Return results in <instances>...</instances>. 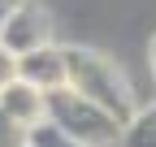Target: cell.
<instances>
[{
    "instance_id": "cell-8",
    "label": "cell",
    "mask_w": 156,
    "mask_h": 147,
    "mask_svg": "<svg viewBox=\"0 0 156 147\" xmlns=\"http://www.w3.org/2000/svg\"><path fill=\"white\" fill-rule=\"evenodd\" d=\"M13 82H17V56L0 43V91H9Z\"/></svg>"
},
{
    "instance_id": "cell-1",
    "label": "cell",
    "mask_w": 156,
    "mask_h": 147,
    "mask_svg": "<svg viewBox=\"0 0 156 147\" xmlns=\"http://www.w3.org/2000/svg\"><path fill=\"white\" fill-rule=\"evenodd\" d=\"M65 65H69V91H78V95L91 100L95 108H104V113L117 117L122 125L139 113L126 74L108 56H100V52H91V48H65Z\"/></svg>"
},
{
    "instance_id": "cell-3",
    "label": "cell",
    "mask_w": 156,
    "mask_h": 147,
    "mask_svg": "<svg viewBox=\"0 0 156 147\" xmlns=\"http://www.w3.org/2000/svg\"><path fill=\"white\" fill-rule=\"evenodd\" d=\"M0 43H5L17 61L30 56V52L48 48L52 43V17L44 5H35V0H17V9L9 13L5 30H0Z\"/></svg>"
},
{
    "instance_id": "cell-9",
    "label": "cell",
    "mask_w": 156,
    "mask_h": 147,
    "mask_svg": "<svg viewBox=\"0 0 156 147\" xmlns=\"http://www.w3.org/2000/svg\"><path fill=\"white\" fill-rule=\"evenodd\" d=\"M0 147H26V130L13 125L5 113H0Z\"/></svg>"
},
{
    "instance_id": "cell-11",
    "label": "cell",
    "mask_w": 156,
    "mask_h": 147,
    "mask_svg": "<svg viewBox=\"0 0 156 147\" xmlns=\"http://www.w3.org/2000/svg\"><path fill=\"white\" fill-rule=\"evenodd\" d=\"M147 61H152V78H156V39H152V48H147Z\"/></svg>"
},
{
    "instance_id": "cell-7",
    "label": "cell",
    "mask_w": 156,
    "mask_h": 147,
    "mask_svg": "<svg viewBox=\"0 0 156 147\" xmlns=\"http://www.w3.org/2000/svg\"><path fill=\"white\" fill-rule=\"evenodd\" d=\"M26 147H78L69 134H61L52 121H39L35 130H26Z\"/></svg>"
},
{
    "instance_id": "cell-10",
    "label": "cell",
    "mask_w": 156,
    "mask_h": 147,
    "mask_svg": "<svg viewBox=\"0 0 156 147\" xmlns=\"http://www.w3.org/2000/svg\"><path fill=\"white\" fill-rule=\"evenodd\" d=\"M13 9H17V0H0V30H5V22H9Z\"/></svg>"
},
{
    "instance_id": "cell-4",
    "label": "cell",
    "mask_w": 156,
    "mask_h": 147,
    "mask_svg": "<svg viewBox=\"0 0 156 147\" xmlns=\"http://www.w3.org/2000/svg\"><path fill=\"white\" fill-rule=\"evenodd\" d=\"M17 78H22L26 87H35V91H44V95H52V91L69 87V65H65V48L48 43V48L30 52V56H22V61H17Z\"/></svg>"
},
{
    "instance_id": "cell-2",
    "label": "cell",
    "mask_w": 156,
    "mask_h": 147,
    "mask_svg": "<svg viewBox=\"0 0 156 147\" xmlns=\"http://www.w3.org/2000/svg\"><path fill=\"white\" fill-rule=\"evenodd\" d=\"M44 121H52L56 130L69 134L78 147H117V143H122V121L108 117L104 108H95L91 100H83L69 87H61V91L48 95Z\"/></svg>"
},
{
    "instance_id": "cell-6",
    "label": "cell",
    "mask_w": 156,
    "mask_h": 147,
    "mask_svg": "<svg viewBox=\"0 0 156 147\" xmlns=\"http://www.w3.org/2000/svg\"><path fill=\"white\" fill-rule=\"evenodd\" d=\"M117 147H156V104L139 108V113L122 125V143Z\"/></svg>"
},
{
    "instance_id": "cell-5",
    "label": "cell",
    "mask_w": 156,
    "mask_h": 147,
    "mask_svg": "<svg viewBox=\"0 0 156 147\" xmlns=\"http://www.w3.org/2000/svg\"><path fill=\"white\" fill-rule=\"evenodd\" d=\"M0 113H5L13 125H22V130H35V125L44 121V113H48V95L17 78L9 91H0Z\"/></svg>"
}]
</instances>
